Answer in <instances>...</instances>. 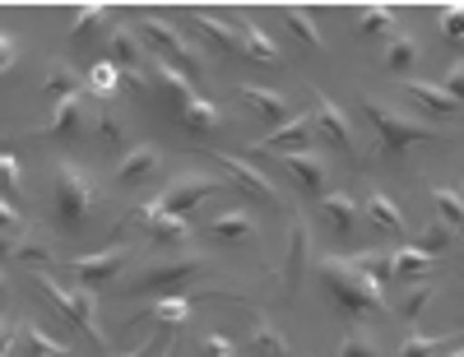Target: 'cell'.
I'll list each match as a JSON object with an SVG mask.
<instances>
[{"mask_svg": "<svg viewBox=\"0 0 464 357\" xmlns=\"http://www.w3.org/2000/svg\"><path fill=\"white\" fill-rule=\"evenodd\" d=\"M93 205H98L93 172H84L74 158H61L56 172H52V214H56V227L61 232H80L84 218L93 214Z\"/></svg>", "mask_w": 464, "mask_h": 357, "instance_id": "1", "label": "cell"}, {"mask_svg": "<svg viewBox=\"0 0 464 357\" xmlns=\"http://www.w3.org/2000/svg\"><path fill=\"white\" fill-rule=\"evenodd\" d=\"M321 284L330 293V302L343 311V315H353V321H367V315H376L385 306V293H376L353 260H343V256H325L321 260Z\"/></svg>", "mask_w": 464, "mask_h": 357, "instance_id": "2", "label": "cell"}, {"mask_svg": "<svg viewBox=\"0 0 464 357\" xmlns=\"http://www.w3.org/2000/svg\"><path fill=\"white\" fill-rule=\"evenodd\" d=\"M33 288L43 293V297H47V302L65 315L70 325H80V330H84V334H89L98 348L107 343V334L98 330V293H93V288H61L47 269H33Z\"/></svg>", "mask_w": 464, "mask_h": 357, "instance_id": "3", "label": "cell"}, {"mask_svg": "<svg viewBox=\"0 0 464 357\" xmlns=\"http://www.w3.org/2000/svg\"><path fill=\"white\" fill-rule=\"evenodd\" d=\"M362 116L376 126V135H381V144H385V153H391V158H400L409 144H422V140H437L441 135L437 126H422V121H413V116L376 102V98H362Z\"/></svg>", "mask_w": 464, "mask_h": 357, "instance_id": "4", "label": "cell"}, {"mask_svg": "<svg viewBox=\"0 0 464 357\" xmlns=\"http://www.w3.org/2000/svg\"><path fill=\"white\" fill-rule=\"evenodd\" d=\"M135 28H140V33L149 37V43H153V52H163V61H168V65H177L186 79H190V70H196V74L205 70V56H200L196 47H190L186 37H181V33L168 24V19H153V14H144Z\"/></svg>", "mask_w": 464, "mask_h": 357, "instance_id": "5", "label": "cell"}, {"mask_svg": "<svg viewBox=\"0 0 464 357\" xmlns=\"http://www.w3.org/2000/svg\"><path fill=\"white\" fill-rule=\"evenodd\" d=\"M218 190H223V181H218V177H209V172H186V177H177V181L159 195V209H163V214L186 218L200 200H209V195H218Z\"/></svg>", "mask_w": 464, "mask_h": 357, "instance_id": "6", "label": "cell"}, {"mask_svg": "<svg viewBox=\"0 0 464 357\" xmlns=\"http://www.w3.org/2000/svg\"><path fill=\"white\" fill-rule=\"evenodd\" d=\"M130 223H144V236H153V246H168V251H181L186 236H190V223L177 218V214H163L159 200H144L130 209Z\"/></svg>", "mask_w": 464, "mask_h": 357, "instance_id": "7", "label": "cell"}, {"mask_svg": "<svg viewBox=\"0 0 464 357\" xmlns=\"http://www.w3.org/2000/svg\"><path fill=\"white\" fill-rule=\"evenodd\" d=\"M214 163H223V168H227V177L237 181V190L246 195V200H260V205H279V200H284L279 186L269 181L256 163H246V158H237V153H214Z\"/></svg>", "mask_w": 464, "mask_h": 357, "instance_id": "8", "label": "cell"}, {"mask_svg": "<svg viewBox=\"0 0 464 357\" xmlns=\"http://www.w3.org/2000/svg\"><path fill=\"white\" fill-rule=\"evenodd\" d=\"M312 121H316V135H325L334 149H343L348 158H358V140H353V126H348V116L339 102H330L325 93H316L312 102Z\"/></svg>", "mask_w": 464, "mask_h": 357, "instance_id": "9", "label": "cell"}, {"mask_svg": "<svg viewBox=\"0 0 464 357\" xmlns=\"http://www.w3.org/2000/svg\"><path fill=\"white\" fill-rule=\"evenodd\" d=\"M126 260H130V246H107V251H98V256L70 260V274L80 279V288H102V284H111L116 274H121Z\"/></svg>", "mask_w": 464, "mask_h": 357, "instance_id": "10", "label": "cell"}, {"mask_svg": "<svg viewBox=\"0 0 464 357\" xmlns=\"http://www.w3.org/2000/svg\"><path fill=\"white\" fill-rule=\"evenodd\" d=\"M312 140H316V121L306 111H297V116H288L284 126H275L265 140H256V149L260 153H297V149H312Z\"/></svg>", "mask_w": 464, "mask_h": 357, "instance_id": "11", "label": "cell"}, {"mask_svg": "<svg viewBox=\"0 0 464 357\" xmlns=\"http://www.w3.org/2000/svg\"><path fill=\"white\" fill-rule=\"evenodd\" d=\"M306 251H312V227L297 214L288 227V260H284V297H297L302 274H306Z\"/></svg>", "mask_w": 464, "mask_h": 357, "instance_id": "12", "label": "cell"}, {"mask_svg": "<svg viewBox=\"0 0 464 357\" xmlns=\"http://www.w3.org/2000/svg\"><path fill=\"white\" fill-rule=\"evenodd\" d=\"M149 89H159V93L168 98V107H177V116L186 111V102H190V98H196L190 79H186L177 65H168L163 56H153V61H149Z\"/></svg>", "mask_w": 464, "mask_h": 357, "instance_id": "13", "label": "cell"}, {"mask_svg": "<svg viewBox=\"0 0 464 357\" xmlns=\"http://www.w3.org/2000/svg\"><path fill=\"white\" fill-rule=\"evenodd\" d=\"M284 172L306 190V195H325V158L316 149H297V153H279Z\"/></svg>", "mask_w": 464, "mask_h": 357, "instance_id": "14", "label": "cell"}, {"mask_svg": "<svg viewBox=\"0 0 464 357\" xmlns=\"http://www.w3.org/2000/svg\"><path fill=\"white\" fill-rule=\"evenodd\" d=\"M84 116H89V102H84V93H74V98H65V102H56L47 111L43 135L47 140H80L84 135Z\"/></svg>", "mask_w": 464, "mask_h": 357, "instance_id": "15", "label": "cell"}, {"mask_svg": "<svg viewBox=\"0 0 464 357\" xmlns=\"http://www.w3.org/2000/svg\"><path fill=\"white\" fill-rule=\"evenodd\" d=\"M159 163H163V153L153 149V144H135L121 163H116V181H121L126 190H135V186H144V181L159 177Z\"/></svg>", "mask_w": 464, "mask_h": 357, "instance_id": "16", "label": "cell"}, {"mask_svg": "<svg viewBox=\"0 0 464 357\" xmlns=\"http://www.w3.org/2000/svg\"><path fill=\"white\" fill-rule=\"evenodd\" d=\"M205 297L223 302L227 293H177V297H159V302L149 306V321H159V325H186V315L196 311V302H205Z\"/></svg>", "mask_w": 464, "mask_h": 357, "instance_id": "17", "label": "cell"}, {"mask_svg": "<svg viewBox=\"0 0 464 357\" xmlns=\"http://www.w3.org/2000/svg\"><path fill=\"white\" fill-rule=\"evenodd\" d=\"M321 209L330 214L334 232H343V236H353L358 223H362V200H353L348 190H330V195H321Z\"/></svg>", "mask_w": 464, "mask_h": 357, "instance_id": "18", "label": "cell"}, {"mask_svg": "<svg viewBox=\"0 0 464 357\" xmlns=\"http://www.w3.org/2000/svg\"><path fill=\"white\" fill-rule=\"evenodd\" d=\"M237 28H242V56H251V61H260V65H279V43H275V37H269L256 19L237 14Z\"/></svg>", "mask_w": 464, "mask_h": 357, "instance_id": "19", "label": "cell"}, {"mask_svg": "<svg viewBox=\"0 0 464 357\" xmlns=\"http://www.w3.org/2000/svg\"><path fill=\"white\" fill-rule=\"evenodd\" d=\"M200 265H205L200 256H186V260H177V265H159V269H144L140 279L130 284V293H153V288H168V284L186 279V274H196Z\"/></svg>", "mask_w": 464, "mask_h": 357, "instance_id": "20", "label": "cell"}, {"mask_svg": "<svg viewBox=\"0 0 464 357\" xmlns=\"http://www.w3.org/2000/svg\"><path fill=\"white\" fill-rule=\"evenodd\" d=\"M196 19V28L205 33V43L214 47V52H242V28H237V19H218V14H190Z\"/></svg>", "mask_w": 464, "mask_h": 357, "instance_id": "21", "label": "cell"}, {"mask_svg": "<svg viewBox=\"0 0 464 357\" xmlns=\"http://www.w3.org/2000/svg\"><path fill=\"white\" fill-rule=\"evenodd\" d=\"M107 61H111L116 70H149V61H144V52H140V43H135V28H111V37H107Z\"/></svg>", "mask_w": 464, "mask_h": 357, "instance_id": "22", "label": "cell"}, {"mask_svg": "<svg viewBox=\"0 0 464 357\" xmlns=\"http://www.w3.org/2000/svg\"><path fill=\"white\" fill-rule=\"evenodd\" d=\"M43 84H47V102L56 107V102H65V98H74V93H84V74L74 70L70 61H52Z\"/></svg>", "mask_w": 464, "mask_h": 357, "instance_id": "23", "label": "cell"}, {"mask_svg": "<svg viewBox=\"0 0 464 357\" xmlns=\"http://www.w3.org/2000/svg\"><path fill=\"white\" fill-rule=\"evenodd\" d=\"M242 98L260 111V121H265V126H284L288 116H293V107H288L284 93H269V89H260V84H242Z\"/></svg>", "mask_w": 464, "mask_h": 357, "instance_id": "24", "label": "cell"}, {"mask_svg": "<svg viewBox=\"0 0 464 357\" xmlns=\"http://www.w3.org/2000/svg\"><path fill=\"white\" fill-rule=\"evenodd\" d=\"M400 89H404L418 107H428L432 116H455V111H459V107H455V98H450L441 84H428V79H404Z\"/></svg>", "mask_w": 464, "mask_h": 357, "instance_id": "25", "label": "cell"}, {"mask_svg": "<svg viewBox=\"0 0 464 357\" xmlns=\"http://www.w3.org/2000/svg\"><path fill=\"white\" fill-rule=\"evenodd\" d=\"M209 236H214V242H251V236H256V218L246 209H227V214L209 218Z\"/></svg>", "mask_w": 464, "mask_h": 357, "instance_id": "26", "label": "cell"}, {"mask_svg": "<svg viewBox=\"0 0 464 357\" xmlns=\"http://www.w3.org/2000/svg\"><path fill=\"white\" fill-rule=\"evenodd\" d=\"M358 265V274L376 288V293H385V284L395 279V251H362V256H348Z\"/></svg>", "mask_w": 464, "mask_h": 357, "instance_id": "27", "label": "cell"}, {"mask_svg": "<svg viewBox=\"0 0 464 357\" xmlns=\"http://www.w3.org/2000/svg\"><path fill=\"white\" fill-rule=\"evenodd\" d=\"M362 214H367L376 227H385L391 236H404V214H400V205H395L385 190H372V195H367V200H362Z\"/></svg>", "mask_w": 464, "mask_h": 357, "instance_id": "28", "label": "cell"}, {"mask_svg": "<svg viewBox=\"0 0 464 357\" xmlns=\"http://www.w3.org/2000/svg\"><path fill=\"white\" fill-rule=\"evenodd\" d=\"M181 126H186L190 135H214V130L223 126V111H218L209 98H190L186 111H181Z\"/></svg>", "mask_w": 464, "mask_h": 357, "instance_id": "29", "label": "cell"}, {"mask_svg": "<svg viewBox=\"0 0 464 357\" xmlns=\"http://www.w3.org/2000/svg\"><path fill=\"white\" fill-rule=\"evenodd\" d=\"M19 343H24L33 357H70V343H65V339L47 334L43 325H33V321H24V325H19Z\"/></svg>", "mask_w": 464, "mask_h": 357, "instance_id": "30", "label": "cell"}, {"mask_svg": "<svg viewBox=\"0 0 464 357\" xmlns=\"http://www.w3.org/2000/svg\"><path fill=\"white\" fill-rule=\"evenodd\" d=\"M84 89H89L98 102H111L116 93H121V70H116L111 61H98V65H89V74H84Z\"/></svg>", "mask_w": 464, "mask_h": 357, "instance_id": "31", "label": "cell"}, {"mask_svg": "<svg viewBox=\"0 0 464 357\" xmlns=\"http://www.w3.org/2000/svg\"><path fill=\"white\" fill-rule=\"evenodd\" d=\"M455 348V334H409L400 343V357H446Z\"/></svg>", "mask_w": 464, "mask_h": 357, "instance_id": "32", "label": "cell"}, {"mask_svg": "<svg viewBox=\"0 0 464 357\" xmlns=\"http://www.w3.org/2000/svg\"><path fill=\"white\" fill-rule=\"evenodd\" d=\"M418 61H422V47L413 43V37L395 33L391 47H385V65H391L395 74H409V70H418Z\"/></svg>", "mask_w": 464, "mask_h": 357, "instance_id": "33", "label": "cell"}, {"mask_svg": "<svg viewBox=\"0 0 464 357\" xmlns=\"http://www.w3.org/2000/svg\"><path fill=\"white\" fill-rule=\"evenodd\" d=\"M0 195H5L10 205L24 195V163H19L14 149H0Z\"/></svg>", "mask_w": 464, "mask_h": 357, "instance_id": "34", "label": "cell"}, {"mask_svg": "<svg viewBox=\"0 0 464 357\" xmlns=\"http://www.w3.org/2000/svg\"><path fill=\"white\" fill-rule=\"evenodd\" d=\"M432 200H437V214H441V223L450 227V232H459L464 236V200L450 190V186H432Z\"/></svg>", "mask_w": 464, "mask_h": 357, "instance_id": "35", "label": "cell"}, {"mask_svg": "<svg viewBox=\"0 0 464 357\" xmlns=\"http://www.w3.org/2000/svg\"><path fill=\"white\" fill-rule=\"evenodd\" d=\"M437 260L428 251H418V246H400L395 251V279H418V274H432Z\"/></svg>", "mask_w": 464, "mask_h": 357, "instance_id": "36", "label": "cell"}, {"mask_svg": "<svg viewBox=\"0 0 464 357\" xmlns=\"http://www.w3.org/2000/svg\"><path fill=\"white\" fill-rule=\"evenodd\" d=\"M251 339H256V348L265 352V357H293V348H288V339L265 321V315H256V325H251Z\"/></svg>", "mask_w": 464, "mask_h": 357, "instance_id": "37", "label": "cell"}, {"mask_svg": "<svg viewBox=\"0 0 464 357\" xmlns=\"http://www.w3.org/2000/svg\"><path fill=\"white\" fill-rule=\"evenodd\" d=\"M358 24H362L367 37H395V10L391 5H362Z\"/></svg>", "mask_w": 464, "mask_h": 357, "instance_id": "38", "label": "cell"}, {"mask_svg": "<svg viewBox=\"0 0 464 357\" xmlns=\"http://www.w3.org/2000/svg\"><path fill=\"white\" fill-rule=\"evenodd\" d=\"M437 297V284H413L404 297H400V306H395V315L400 321H418L422 311H428V302Z\"/></svg>", "mask_w": 464, "mask_h": 357, "instance_id": "39", "label": "cell"}, {"mask_svg": "<svg viewBox=\"0 0 464 357\" xmlns=\"http://www.w3.org/2000/svg\"><path fill=\"white\" fill-rule=\"evenodd\" d=\"M284 24L302 37V43L306 47H312V52H321L325 47V37H321V28H316V19L312 14H306V10H284Z\"/></svg>", "mask_w": 464, "mask_h": 357, "instance_id": "40", "label": "cell"}, {"mask_svg": "<svg viewBox=\"0 0 464 357\" xmlns=\"http://www.w3.org/2000/svg\"><path fill=\"white\" fill-rule=\"evenodd\" d=\"M450 242H455V232H450L441 218H432L428 227H422V236H418V251H428V256L437 260L441 251H450Z\"/></svg>", "mask_w": 464, "mask_h": 357, "instance_id": "41", "label": "cell"}, {"mask_svg": "<svg viewBox=\"0 0 464 357\" xmlns=\"http://www.w3.org/2000/svg\"><path fill=\"white\" fill-rule=\"evenodd\" d=\"M111 10L107 5H84V10H74V24H70V37H89Z\"/></svg>", "mask_w": 464, "mask_h": 357, "instance_id": "42", "label": "cell"}, {"mask_svg": "<svg viewBox=\"0 0 464 357\" xmlns=\"http://www.w3.org/2000/svg\"><path fill=\"white\" fill-rule=\"evenodd\" d=\"M437 24H441L446 43H464V5H446V10L437 14Z\"/></svg>", "mask_w": 464, "mask_h": 357, "instance_id": "43", "label": "cell"}, {"mask_svg": "<svg viewBox=\"0 0 464 357\" xmlns=\"http://www.w3.org/2000/svg\"><path fill=\"white\" fill-rule=\"evenodd\" d=\"M339 357H381V352H376V343H372L367 334H343Z\"/></svg>", "mask_w": 464, "mask_h": 357, "instance_id": "44", "label": "cell"}, {"mask_svg": "<svg viewBox=\"0 0 464 357\" xmlns=\"http://www.w3.org/2000/svg\"><path fill=\"white\" fill-rule=\"evenodd\" d=\"M93 126H98V135H102L107 144H116V140H121V130H126L121 121H116V111H111V107H98V116H93Z\"/></svg>", "mask_w": 464, "mask_h": 357, "instance_id": "45", "label": "cell"}, {"mask_svg": "<svg viewBox=\"0 0 464 357\" xmlns=\"http://www.w3.org/2000/svg\"><path fill=\"white\" fill-rule=\"evenodd\" d=\"M200 348H205V357H237V343H232L227 334H218V330H209L200 339Z\"/></svg>", "mask_w": 464, "mask_h": 357, "instance_id": "46", "label": "cell"}, {"mask_svg": "<svg viewBox=\"0 0 464 357\" xmlns=\"http://www.w3.org/2000/svg\"><path fill=\"white\" fill-rule=\"evenodd\" d=\"M441 89L455 98V107L464 111V61H455L450 70H446V79H441Z\"/></svg>", "mask_w": 464, "mask_h": 357, "instance_id": "47", "label": "cell"}, {"mask_svg": "<svg viewBox=\"0 0 464 357\" xmlns=\"http://www.w3.org/2000/svg\"><path fill=\"white\" fill-rule=\"evenodd\" d=\"M14 232H24V218H19V209L0 195V236H14Z\"/></svg>", "mask_w": 464, "mask_h": 357, "instance_id": "48", "label": "cell"}, {"mask_svg": "<svg viewBox=\"0 0 464 357\" xmlns=\"http://www.w3.org/2000/svg\"><path fill=\"white\" fill-rule=\"evenodd\" d=\"M14 61H19V43H14L10 33H0V74L14 70Z\"/></svg>", "mask_w": 464, "mask_h": 357, "instance_id": "49", "label": "cell"}, {"mask_svg": "<svg viewBox=\"0 0 464 357\" xmlns=\"http://www.w3.org/2000/svg\"><path fill=\"white\" fill-rule=\"evenodd\" d=\"M14 260H24V265H43L47 251H43V246H33V242H14Z\"/></svg>", "mask_w": 464, "mask_h": 357, "instance_id": "50", "label": "cell"}, {"mask_svg": "<svg viewBox=\"0 0 464 357\" xmlns=\"http://www.w3.org/2000/svg\"><path fill=\"white\" fill-rule=\"evenodd\" d=\"M14 339H19V325L14 321H0V357H10Z\"/></svg>", "mask_w": 464, "mask_h": 357, "instance_id": "51", "label": "cell"}, {"mask_svg": "<svg viewBox=\"0 0 464 357\" xmlns=\"http://www.w3.org/2000/svg\"><path fill=\"white\" fill-rule=\"evenodd\" d=\"M0 260H14V236H0Z\"/></svg>", "mask_w": 464, "mask_h": 357, "instance_id": "52", "label": "cell"}, {"mask_svg": "<svg viewBox=\"0 0 464 357\" xmlns=\"http://www.w3.org/2000/svg\"><path fill=\"white\" fill-rule=\"evenodd\" d=\"M149 348H153V339H144V343H140V348H130V352H121V357H144V352H149Z\"/></svg>", "mask_w": 464, "mask_h": 357, "instance_id": "53", "label": "cell"}, {"mask_svg": "<svg viewBox=\"0 0 464 357\" xmlns=\"http://www.w3.org/2000/svg\"><path fill=\"white\" fill-rule=\"evenodd\" d=\"M10 293V279H5V274H0V297H5Z\"/></svg>", "mask_w": 464, "mask_h": 357, "instance_id": "54", "label": "cell"}, {"mask_svg": "<svg viewBox=\"0 0 464 357\" xmlns=\"http://www.w3.org/2000/svg\"><path fill=\"white\" fill-rule=\"evenodd\" d=\"M446 357H464V343H459V348H450V352H446Z\"/></svg>", "mask_w": 464, "mask_h": 357, "instance_id": "55", "label": "cell"}, {"mask_svg": "<svg viewBox=\"0 0 464 357\" xmlns=\"http://www.w3.org/2000/svg\"><path fill=\"white\" fill-rule=\"evenodd\" d=\"M455 195H459V200H464V181H459V190H455Z\"/></svg>", "mask_w": 464, "mask_h": 357, "instance_id": "56", "label": "cell"}]
</instances>
